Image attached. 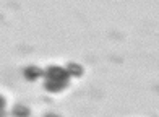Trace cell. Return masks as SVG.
I'll use <instances>...</instances> for the list:
<instances>
[{"instance_id": "5", "label": "cell", "mask_w": 159, "mask_h": 117, "mask_svg": "<svg viewBox=\"0 0 159 117\" xmlns=\"http://www.w3.org/2000/svg\"><path fill=\"white\" fill-rule=\"evenodd\" d=\"M0 117H5V99L0 96Z\"/></svg>"}, {"instance_id": "6", "label": "cell", "mask_w": 159, "mask_h": 117, "mask_svg": "<svg viewBox=\"0 0 159 117\" xmlns=\"http://www.w3.org/2000/svg\"><path fill=\"white\" fill-rule=\"evenodd\" d=\"M46 117H59V115H57V114H52V112H50V114H47Z\"/></svg>"}, {"instance_id": "3", "label": "cell", "mask_w": 159, "mask_h": 117, "mask_svg": "<svg viewBox=\"0 0 159 117\" xmlns=\"http://www.w3.org/2000/svg\"><path fill=\"white\" fill-rule=\"evenodd\" d=\"M67 70H68L70 75H75V77H81L83 75V68L80 67V65H76V63H68Z\"/></svg>"}, {"instance_id": "2", "label": "cell", "mask_w": 159, "mask_h": 117, "mask_svg": "<svg viewBox=\"0 0 159 117\" xmlns=\"http://www.w3.org/2000/svg\"><path fill=\"white\" fill-rule=\"evenodd\" d=\"M42 75H44V72H42L41 68H38V67H28V68L25 70V77H26L28 80H31V82L38 80V78L42 77Z\"/></svg>"}, {"instance_id": "1", "label": "cell", "mask_w": 159, "mask_h": 117, "mask_svg": "<svg viewBox=\"0 0 159 117\" xmlns=\"http://www.w3.org/2000/svg\"><path fill=\"white\" fill-rule=\"evenodd\" d=\"M44 88L49 93H60L63 90H67L70 86V73L67 68H62V67H49L44 72Z\"/></svg>"}, {"instance_id": "4", "label": "cell", "mask_w": 159, "mask_h": 117, "mask_svg": "<svg viewBox=\"0 0 159 117\" xmlns=\"http://www.w3.org/2000/svg\"><path fill=\"white\" fill-rule=\"evenodd\" d=\"M13 115H16V117H28V115H30V109L25 107V106H16L15 111H13Z\"/></svg>"}]
</instances>
